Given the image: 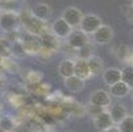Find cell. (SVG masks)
<instances>
[{
    "label": "cell",
    "mask_w": 133,
    "mask_h": 132,
    "mask_svg": "<svg viewBox=\"0 0 133 132\" xmlns=\"http://www.w3.org/2000/svg\"><path fill=\"white\" fill-rule=\"evenodd\" d=\"M87 64H88V69H90V73L92 77L95 75H100L103 74L104 71V64H103V60L98 55H91V57L87 60Z\"/></svg>",
    "instance_id": "9a60e30c"
},
{
    "label": "cell",
    "mask_w": 133,
    "mask_h": 132,
    "mask_svg": "<svg viewBox=\"0 0 133 132\" xmlns=\"http://www.w3.org/2000/svg\"><path fill=\"white\" fill-rule=\"evenodd\" d=\"M90 104H94V106H98V107H102V108H107L108 106H111V102H112V98L109 95V92L105 91V90H95L91 95H90Z\"/></svg>",
    "instance_id": "8992f818"
},
{
    "label": "cell",
    "mask_w": 133,
    "mask_h": 132,
    "mask_svg": "<svg viewBox=\"0 0 133 132\" xmlns=\"http://www.w3.org/2000/svg\"><path fill=\"white\" fill-rule=\"evenodd\" d=\"M116 127L119 128L120 132H133V115L128 114V116Z\"/></svg>",
    "instance_id": "44dd1931"
},
{
    "label": "cell",
    "mask_w": 133,
    "mask_h": 132,
    "mask_svg": "<svg viewBox=\"0 0 133 132\" xmlns=\"http://www.w3.org/2000/svg\"><path fill=\"white\" fill-rule=\"evenodd\" d=\"M103 81L105 85H108L109 87L112 85H115L117 82L121 81V70L116 69V67H108L103 71Z\"/></svg>",
    "instance_id": "4fadbf2b"
},
{
    "label": "cell",
    "mask_w": 133,
    "mask_h": 132,
    "mask_svg": "<svg viewBox=\"0 0 133 132\" xmlns=\"http://www.w3.org/2000/svg\"><path fill=\"white\" fill-rule=\"evenodd\" d=\"M24 50H25V54H37L41 48V41H40V37L38 36H34V34H30V33H26V37L24 40L20 41Z\"/></svg>",
    "instance_id": "ba28073f"
},
{
    "label": "cell",
    "mask_w": 133,
    "mask_h": 132,
    "mask_svg": "<svg viewBox=\"0 0 133 132\" xmlns=\"http://www.w3.org/2000/svg\"><path fill=\"white\" fill-rule=\"evenodd\" d=\"M79 52V55H78V58H81V60H88L90 57H91V55H94L92 54V52H94V49H92V45L88 42L87 45H84L82 49H79L78 50Z\"/></svg>",
    "instance_id": "7402d4cb"
},
{
    "label": "cell",
    "mask_w": 133,
    "mask_h": 132,
    "mask_svg": "<svg viewBox=\"0 0 133 132\" xmlns=\"http://www.w3.org/2000/svg\"><path fill=\"white\" fill-rule=\"evenodd\" d=\"M74 75H77L78 78L86 81L88 78H91L92 75L90 73V69H88V64L86 60H75L74 61Z\"/></svg>",
    "instance_id": "7c38bea8"
},
{
    "label": "cell",
    "mask_w": 133,
    "mask_h": 132,
    "mask_svg": "<svg viewBox=\"0 0 133 132\" xmlns=\"http://www.w3.org/2000/svg\"><path fill=\"white\" fill-rule=\"evenodd\" d=\"M88 114H90V116L94 119L95 116H98L100 112H103L104 111V108H102V107H98V106H94V104H88V107H87V110H86Z\"/></svg>",
    "instance_id": "603a6c76"
},
{
    "label": "cell",
    "mask_w": 133,
    "mask_h": 132,
    "mask_svg": "<svg viewBox=\"0 0 133 132\" xmlns=\"http://www.w3.org/2000/svg\"><path fill=\"white\" fill-rule=\"evenodd\" d=\"M2 2H9V0H2Z\"/></svg>",
    "instance_id": "4316f807"
},
{
    "label": "cell",
    "mask_w": 133,
    "mask_h": 132,
    "mask_svg": "<svg viewBox=\"0 0 133 132\" xmlns=\"http://www.w3.org/2000/svg\"><path fill=\"white\" fill-rule=\"evenodd\" d=\"M40 41H41V46H44V48H46V49H49V50H57L59 48V42H58V39L50 32V33H48V32H45L44 34H41L40 36Z\"/></svg>",
    "instance_id": "2e32d148"
},
{
    "label": "cell",
    "mask_w": 133,
    "mask_h": 132,
    "mask_svg": "<svg viewBox=\"0 0 133 132\" xmlns=\"http://www.w3.org/2000/svg\"><path fill=\"white\" fill-rule=\"evenodd\" d=\"M103 132H120V131H119V128L116 125H113V127H111V128H108V129H105Z\"/></svg>",
    "instance_id": "cb8c5ba5"
},
{
    "label": "cell",
    "mask_w": 133,
    "mask_h": 132,
    "mask_svg": "<svg viewBox=\"0 0 133 132\" xmlns=\"http://www.w3.org/2000/svg\"><path fill=\"white\" fill-rule=\"evenodd\" d=\"M16 124L15 120L9 116H0V128L4 132H13Z\"/></svg>",
    "instance_id": "ffe728a7"
},
{
    "label": "cell",
    "mask_w": 133,
    "mask_h": 132,
    "mask_svg": "<svg viewBox=\"0 0 133 132\" xmlns=\"http://www.w3.org/2000/svg\"><path fill=\"white\" fill-rule=\"evenodd\" d=\"M61 17L72 29H75V28H79V24L83 18V12L77 7H67L63 9Z\"/></svg>",
    "instance_id": "3957f363"
},
{
    "label": "cell",
    "mask_w": 133,
    "mask_h": 132,
    "mask_svg": "<svg viewBox=\"0 0 133 132\" xmlns=\"http://www.w3.org/2000/svg\"><path fill=\"white\" fill-rule=\"evenodd\" d=\"M130 98H132V102H133V90H132V94H130Z\"/></svg>",
    "instance_id": "484cf974"
},
{
    "label": "cell",
    "mask_w": 133,
    "mask_h": 132,
    "mask_svg": "<svg viewBox=\"0 0 133 132\" xmlns=\"http://www.w3.org/2000/svg\"><path fill=\"white\" fill-rule=\"evenodd\" d=\"M58 73L63 79H66L69 77H72L74 75V61L70 60V58L62 60L61 64L58 65Z\"/></svg>",
    "instance_id": "ac0fdd59"
},
{
    "label": "cell",
    "mask_w": 133,
    "mask_h": 132,
    "mask_svg": "<svg viewBox=\"0 0 133 132\" xmlns=\"http://www.w3.org/2000/svg\"><path fill=\"white\" fill-rule=\"evenodd\" d=\"M67 44L75 49L79 50L82 49L84 45L88 44V36L86 33H83L81 29H72V32L70 33V36L67 37Z\"/></svg>",
    "instance_id": "52a82bcc"
},
{
    "label": "cell",
    "mask_w": 133,
    "mask_h": 132,
    "mask_svg": "<svg viewBox=\"0 0 133 132\" xmlns=\"http://www.w3.org/2000/svg\"><path fill=\"white\" fill-rule=\"evenodd\" d=\"M102 25H103V21L98 15L87 13V15H83V18L79 24V29L87 36H92Z\"/></svg>",
    "instance_id": "6da1fadb"
},
{
    "label": "cell",
    "mask_w": 133,
    "mask_h": 132,
    "mask_svg": "<svg viewBox=\"0 0 133 132\" xmlns=\"http://www.w3.org/2000/svg\"><path fill=\"white\" fill-rule=\"evenodd\" d=\"M63 83H65V87L71 92H81L84 89V81L78 78L77 75H72V77L66 78Z\"/></svg>",
    "instance_id": "e0dca14e"
},
{
    "label": "cell",
    "mask_w": 133,
    "mask_h": 132,
    "mask_svg": "<svg viewBox=\"0 0 133 132\" xmlns=\"http://www.w3.org/2000/svg\"><path fill=\"white\" fill-rule=\"evenodd\" d=\"M20 23V16L15 12H3L0 15V28L5 32H13Z\"/></svg>",
    "instance_id": "277c9868"
},
{
    "label": "cell",
    "mask_w": 133,
    "mask_h": 132,
    "mask_svg": "<svg viewBox=\"0 0 133 132\" xmlns=\"http://www.w3.org/2000/svg\"><path fill=\"white\" fill-rule=\"evenodd\" d=\"M109 95L111 98H116V99H121V98H125L127 95L130 94V89L124 83V82H117L115 85H112L109 87Z\"/></svg>",
    "instance_id": "5bb4252c"
},
{
    "label": "cell",
    "mask_w": 133,
    "mask_h": 132,
    "mask_svg": "<svg viewBox=\"0 0 133 132\" xmlns=\"http://www.w3.org/2000/svg\"><path fill=\"white\" fill-rule=\"evenodd\" d=\"M2 111H3V104L0 103V114H2Z\"/></svg>",
    "instance_id": "d4e9b609"
},
{
    "label": "cell",
    "mask_w": 133,
    "mask_h": 132,
    "mask_svg": "<svg viewBox=\"0 0 133 132\" xmlns=\"http://www.w3.org/2000/svg\"><path fill=\"white\" fill-rule=\"evenodd\" d=\"M113 36H115L113 29L109 25L103 24L96 32L92 34V40L99 45H105V44H109L113 40Z\"/></svg>",
    "instance_id": "5b68a950"
},
{
    "label": "cell",
    "mask_w": 133,
    "mask_h": 132,
    "mask_svg": "<svg viewBox=\"0 0 133 132\" xmlns=\"http://www.w3.org/2000/svg\"><path fill=\"white\" fill-rule=\"evenodd\" d=\"M121 82H124L130 90L133 89V65H127L121 69Z\"/></svg>",
    "instance_id": "d6986e66"
},
{
    "label": "cell",
    "mask_w": 133,
    "mask_h": 132,
    "mask_svg": "<svg viewBox=\"0 0 133 132\" xmlns=\"http://www.w3.org/2000/svg\"><path fill=\"white\" fill-rule=\"evenodd\" d=\"M108 112H109L111 119H112V122H113V124H115V125L120 124V123L128 116V110H127V107H125L124 104H121V103L113 104V106L111 107V111H108Z\"/></svg>",
    "instance_id": "8fae6325"
},
{
    "label": "cell",
    "mask_w": 133,
    "mask_h": 132,
    "mask_svg": "<svg viewBox=\"0 0 133 132\" xmlns=\"http://www.w3.org/2000/svg\"><path fill=\"white\" fill-rule=\"evenodd\" d=\"M32 16L34 18H37V20H40L42 23L48 21L49 18L51 17L53 15V9L49 4H45V3H38V4H36L33 5L32 11H30Z\"/></svg>",
    "instance_id": "9c48e42d"
},
{
    "label": "cell",
    "mask_w": 133,
    "mask_h": 132,
    "mask_svg": "<svg viewBox=\"0 0 133 132\" xmlns=\"http://www.w3.org/2000/svg\"><path fill=\"white\" fill-rule=\"evenodd\" d=\"M92 120H94L95 128H96L99 132H103V131H105V129H108V128L115 125V124H113V122H112V119H111L109 112L105 111V110L103 112H100L98 116H95Z\"/></svg>",
    "instance_id": "30bf717a"
},
{
    "label": "cell",
    "mask_w": 133,
    "mask_h": 132,
    "mask_svg": "<svg viewBox=\"0 0 133 132\" xmlns=\"http://www.w3.org/2000/svg\"><path fill=\"white\" fill-rule=\"evenodd\" d=\"M50 32L57 37V39L61 40H67V37L70 36V33L72 32V28L63 20L62 17H58L51 23L50 25Z\"/></svg>",
    "instance_id": "7a4b0ae2"
}]
</instances>
